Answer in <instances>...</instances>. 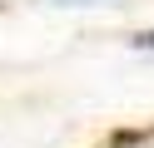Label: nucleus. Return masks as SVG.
Listing matches in <instances>:
<instances>
[{
    "label": "nucleus",
    "mask_w": 154,
    "mask_h": 148,
    "mask_svg": "<svg viewBox=\"0 0 154 148\" xmlns=\"http://www.w3.org/2000/svg\"><path fill=\"white\" fill-rule=\"evenodd\" d=\"M50 5H104V0H50Z\"/></svg>",
    "instance_id": "2"
},
{
    "label": "nucleus",
    "mask_w": 154,
    "mask_h": 148,
    "mask_svg": "<svg viewBox=\"0 0 154 148\" xmlns=\"http://www.w3.org/2000/svg\"><path fill=\"white\" fill-rule=\"evenodd\" d=\"M129 45H134V49H154V30H139V35H134Z\"/></svg>",
    "instance_id": "1"
}]
</instances>
